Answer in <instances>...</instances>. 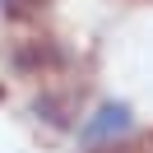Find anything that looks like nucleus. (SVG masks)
<instances>
[{"label":"nucleus","mask_w":153,"mask_h":153,"mask_svg":"<svg viewBox=\"0 0 153 153\" xmlns=\"http://www.w3.org/2000/svg\"><path fill=\"white\" fill-rule=\"evenodd\" d=\"M33 116H37V121H47V125H70V97L42 93L37 102H33Z\"/></svg>","instance_id":"nucleus-3"},{"label":"nucleus","mask_w":153,"mask_h":153,"mask_svg":"<svg viewBox=\"0 0 153 153\" xmlns=\"http://www.w3.org/2000/svg\"><path fill=\"white\" fill-rule=\"evenodd\" d=\"M56 65H60V51L42 37L14 47V70H23V74H42V70H56Z\"/></svg>","instance_id":"nucleus-2"},{"label":"nucleus","mask_w":153,"mask_h":153,"mask_svg":"<svg viewBox=\"0 0 153 153\" xmlns=\"http://www.w3.org/2000/svg\"><path fill=\"white\" fill-rule=\"evenodd\" d=\"M134 130V116H130V107L125 102H102L93 116L84 121V144H93V149H107V144H116V139H125V134Z\"/></svg>","instance_id":"nucleus-1"},{"label":"nucleus","mask_w":153,"mask_h":153,"mask_svg":"<svg viewBox=\"0 0 153 153\" xmlns=\"http://www.w3.org/2000/svg\"><path fill=\"white\" fill-rule=\"evenodd\" d=\"M33 5L37 0H0V14L5 19H23V14H33Z\"/></svg>","instance_id":"nucleus-4"}]
</instances>
